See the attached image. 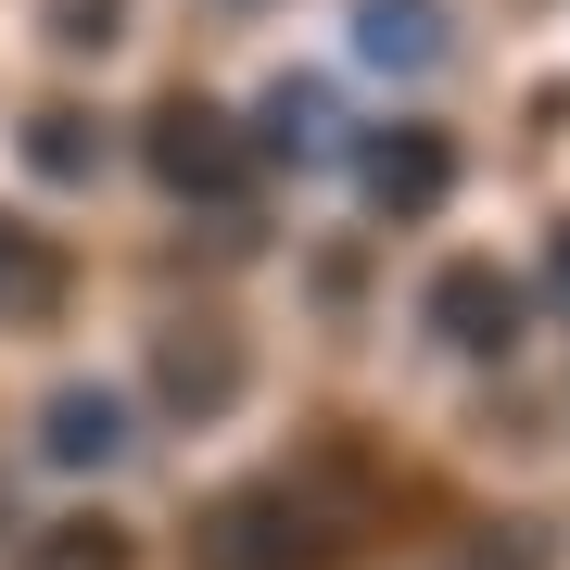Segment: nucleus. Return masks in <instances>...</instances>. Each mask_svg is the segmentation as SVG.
Wrapping results in <instances>:
<instances>
[{"label":"nucleus","mask_w":570,"mask_h":570,"mask_svg":"<svg viewBox=\"0 0 570 570\" xmlns=\"http://www.w3.org/2000/svg\"><path fill=\"white\" fill-rule=\"evenodd\" d=\"M26 570H127V532L115 520H51V532H26Z\"/></svg>","instance_id":"9b49d317"},{"label":"nucleus","mask_w":570,"mask_h":570,"mask_svg":"<svg viewBox=\"0 0 570 570\" xmlns=\"http://www.w3.org/2000/svg\"><path fill=\"white\" fill-rule=\"evenodd\" d=\"M39 456L51 469H115L127 456V406H115L102 381H63L51 406H39Z\"/></svg>","instance_id":"0eeeda50"},{"label":"nucleus","mask_w":570,"mask_h":570,"mask_svg":"<svg viewBox=\"0 0 570 570\" xmlns=\"http://www.w3.org/2000/svg\"><path fill=\"white\" fill-rule=\"evenodd\" d=\"M26 165H39V178H102V127H89L77 102L26 115Z\"/></svg>","instance_id":"9d476101"},{"label":"nucleus","mask_w":570,"mask_h":570,"mask_svg":"<svg viewBox=\"0 0 570 570\" xmlns=\"http://www.w3.org/2000/svg\"><path fill=\"white\" fill-rule=\"evenodd\" d=\"M51 292H63V254L0 216V317H51Z\"/></svg>","instance_id":"1a4fd4ad"},{"label":"nucleus","mask_w":570,"mask_h":570,"mask_svg":"<svg viewBox=\"0 0 570 570\" xmlns=\"http://www.w3.org/2000/svg\"><path fill=\"white\" fill-rule=\"evenodd\" d=\"M242 140H254V165H330V153H343V115H330L317 77H279V89L254 102Z\"/></svg>","instance_id":"423d86ee"},{"label":"nucleus","mask_w":570,"mask_h":570,"mask_svg":"<svg viewBox=\"0 0 570 570\" xmlns=\"http://www.w3.org/2000/svg\"><path fill=\"white\" fill-rule=\"evenodd\" d=\"M355 190L381 216H431L456 190V140H444V127H367V140H355Z\"/></svg>","instance_id":"20e7f679"},{"label":"nucleus","mask_w":570,"mask_h":570,"mask_svg":"<svg viewBox=\"0 0 570 570\" xmlns=\"http://www.w3.org/2000/svg\"><path fill=\"white\" fill-rule=\"evenodd\" d=\"M419 317H431V343H444V355H520V317H532V292H520L494 254H456L444 279L419 292Z\"/></svg>","instance_id":"7ed1b4c3"},{"label":"nucleus","mask_w":570,"mask_h":570,"mask_svg":"<svg viewBox=\"0 0 570 570\" xmlns=\"http://www.w3.org/2000/svg\"><path fill=\"white\" fill-rule=\"evenodd\" d=\"M546 305H558V330H570V228L546 242Z\"/></svg>","instance_id":"ddd939ff"},{"label":"nucleus","mask_w":570,"mask_h":570,"mask_svg":"<svg viewBox=\"0 0 570 570\" xmlns=\"http://www.w3.org/2000/svg\"><path fill=\"white\" fill-rule=\"evenodd\" d=\"M343 532H355V508H330L317 482H242V494H216L204 508V532H190V558L204 570H317V558H343Z\"/></svg>","instance_id":"f257e3e1"},{"label":"nucleus","mask_w":570,"mask_h":570,"mask_svg":"<svg viewBox=\"0 0 570 570\" xmlns=\"http://www.w3.org/2000/svg\"><path fill=\"white\" fill-rule=\"evenodd\" d=\"M153 393H165L178 419H216L228 393H242V343H228L216 317H178V330L153 343Z\"/></svg>","instance_id":"39448f33"},{"label":"nucleus","mask_w":570,"mask_h":570,"mask_svg":"<svg viewBox=\"0 0 570 570\" xmlns=\"http://www.w3.org/2000/svg\"><path fill=\"white\" fill-rule=\"evenodd\" d=\"M140 153H153V178L178 190V204H216V216H242V178H254V140H242V115H216V102H153L140 127Z\"/></svg>","instance_id":"f03ea898"},{"label":"nucleus","mask_w":570,"mask_h":570,"mask_svg":"<svg viewBox=\"0 0 570 570\" xmlns=\"http://www.w3.org/2000/svg\"><path fill=\"white\" fill-rule=\"evenodd\" d=\"M456 39H444V0H355V63L381 77H431Z\"/></svg>","instance_id":"6e6552de"},{"label":"nucleus","mask_w":570,"mask_h":570,"mask_svg":"<svg viewBox=\"0 0 570 570\" xmlns=\"http://www.w3.org/2000/svg\"><path fill=\"white\" fill-rule=\"evenodd\" d=\"M115 13H127V0H51V39H63V51H102Z\"/></svg>","instance_id":"f8f14e48"}]
</instances>
